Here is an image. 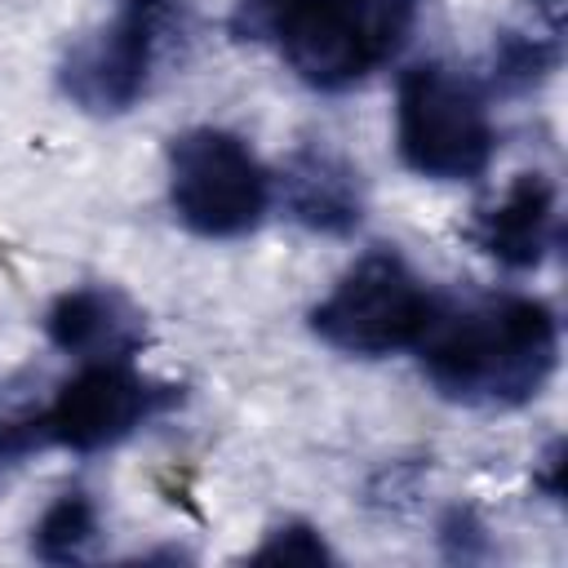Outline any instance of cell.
Returning <instances> with one entry per match:
<instances>
[{"mask_svg": "<svg viewBox=\"0 0 568 568\" xmlns=\"http://www.w3.org/2000/svg\"><path fill=\"white\" fill-rule=\"evenodd\" d=\"M164 31H169V4L133 0L124 13L80 36L58 67V84L67 102L80 106L84 115H124L129 106H138V98L151 89V75L160 67Z\"/></svg>", "mask_w": 568, "mask_h": 568, "instance_id": "6", "label": "cell"}, {"mask_svg": "<svg viewBox=\"0 0 568 568\" xmlns=\"http://www.w3.org/2000/svg\"><path fill=\"white\" fill-rule=\"evenodd\" d=\"M559 470H564V444L555 439L550 448H546V457H541V466H537V475H532V484L537 488H546V497H564V479H559Z\"/></svg>", "mask_w": 568, "mask_h": 568, "instance_id": "17", "label": "cell"}, {"mask_svg": "<svg viewBox=\"0 0 568 568\" xmlns=\"http://www.w3.org/2000/svg\"><path fill=\"white\" fill-rule=\"evenodd\" d=\"M311 0H231V31L240 40L280 44Z\"/></svg>", "mask_w": 568, "mask_h": 568, "instance_id": "13", "label": "cell"}, {"mask_svg": "<svg viewBox=\"0 0 568 568\" xmlns=\"http://www.w3.org/2000/svg\"><path fill=\"white\" fill-rule=\"evenodd\" d=\"M169 204L204 240L248 235L271 204V173L231 129H186L169 142Z\"/></svg>", "mask_w": 568, "mask_h": 568, "instance_id": "3", "label": "cell"}, {"mask_svg": "<svg viewBox=\"0 0 568 568\" xmlns=\"http://www.w3.org/2000/svg\"><path fill=\"white\" fill-rule=\"evenodd\" d=\"M435 320V297L408 271V262L390 248L364 253L324 302L311 311V333L359 359H382L404 346H417L426 324Z\"/></svg>", "mask_w": 568, "mask_h": 568, "instance_id": "4", "label": "cell"}, {"mask_svg": "<svg viewBox=\"0 0 568 568\" xmlns=\"http://www.w3.org/2000/svg\"><path fill=\"white\" fill-rule=\"evenodd\" d=\"M98 541V506L84 493H62L36 524V555L44 564H80Z\"/></svg>", "mask_w": 568, "mask_h": 568, "instance_id": "11", "label": "cell"}, {"mask_svg": "<svg viewBox=\"0 0 568 568\" xmlns=\"http://www.w3.org/2000/svg\"><path fill=\"white\" fill-rule=\"evenodd\" d=\"M493 142L488 98L470 75L444 62L404 71L395 93V146L417 178L470 182L488 169Z\"/></svg>", "mask_w": 568, "mask_h": 568, "instance_id": "2", "label": "cell"}, {"mask_svg": "<svg viewBox=\"0 0 568 568\" xmlns=\"http://www.w3.org/2000/svg\"><path fill=\"white\" fill-rule=\"evenodd\" d=\"M439 541H444V555L448 559H484L488 555V528L479 524L475 510L466 506H453L439 524Z\"/></svg>", "mask_w": 568, "mask_h": 568, "instance_id": "15", "label": "cell"}, {"mask_svg": "<svg viewBox=\"0 0 568 568\" xmlns=\"http://www.w3.org/2000/svg\"><path fill=\"white\" fill-rule=\"evenodd\" d=\"M422 373L466 408H519L541 395L559 359L555 311L537 297H479L426 324Z\"/></svg>", "mask_w": 568, "mask_h": 568, "instance_id": "1", "label": "cell"}, {"mask_svg": "<svg viewBox=\"0 0 568 568\" xmlns=\"http://www.w3.org/2000/svg\"><path fill=\"white\" fill-rule=\"evenodd\" d=\"M40 448H49L44 426H40V413H31V417H9V413H0V479H4L13 466H22V457H31V453H40Z\"/></svg>", "mask_w": 568, "mask_h": 568, "instance_id": "16", "label": "cell"}, {"mask_svg": "<svg viewBox=\"0 0 568 568\" xmlns=\"http://www.w3.org/2000/svg\"><path fill=\"white\" fill-rule=\"evenodd\" d=\"M44 333L62 355H75L84 364L133 359L146 346V315L129 293L111 284H80L53 297Z\"/></svg>", "mask_w": 568, "mask_h": 568, "instance_id": "8", "label": "cell"}, {"mask_svg": "<svg viewBox=\"0 0 568 568\" xmlns=\"http://www.w3.org/2000/svg\"><path fill=\"white\" fill-rule=\"evenodd\" d=\"M555 62H559L555 40H541V36H515V31H506V36L497 40L493 71H497V80H501V84H510V89H528V84H537L541 75H550V71H555Z\"/></svg>", "mask_w": 568, "mask_h": 568, "instance_id": "12", "label": "cell"}, {"mask_svg": "<svg viewBox=\"0 0 568 568\" xmlns=\"http://www.w3.org/2000/svg\"><path fill=\"white\" fill-rule=\"evenodd\" d=\"M466 240L510 271H532L555 244V182L546 173H519L506 195L475 213Z\"/></svg>", "mask_w": 568, "mask_h": 568, "instance_id": "9", "label": "cell"}, {"mask_svg": "<svg viewBox=\"0 0 568 568\" xmlns=\"http://www.w3.org/2000/svg\"><path fill=\"white\" fill-rule=\"evenodd\" d=\"M417 4L422 0H311L280 49L311 89L337 93L404 49Z\"/></svg>", "mask_w": 568, "mask_h": 568, "instance_id": "5", "label": "cell"}, {"mask_svg": "<svg viewBox=\"0 0 568 568\" xmlns=\"http://www.w3.org/2000/svg\"><path fill=\"white\" fill-rule=\"evenodd\" d=\"M328 546L311 524H280L253 550V564H328Z\"/></svg>", "mask_w": 568, "mask_h": 568, "instance_id": "14", "label": "cell"}, {"mask_svg": "<svg viewBox=\"0 0 568 568\" xmlns=\"http://www.w3.org/2000/svg\"><path fill=\"white\" fill-rule=\"evenodd\" d=\"M284 209L315 235H351L364 217L359 169L324 142L297 146L284 169Z\"/></svg>", "mask_w": 568, "mask_h": 568, "instance_id": "10", "label": "cell"}, {"mask_svg": "<svg viewBox=\"0 0 568 568\" xmlns=\"http://www.w3.org/2000/svg\"><path fill=\"white\" fill-rule=\"evenodd\" d=\"M182 404V386L138 373L129 359L84 364L40 413L44 439L71 453H102Z\"/></svg>", "mask_w": 568, "mask_h": 568, "instance_id": "7", "label": "cell"}]
</instances>
